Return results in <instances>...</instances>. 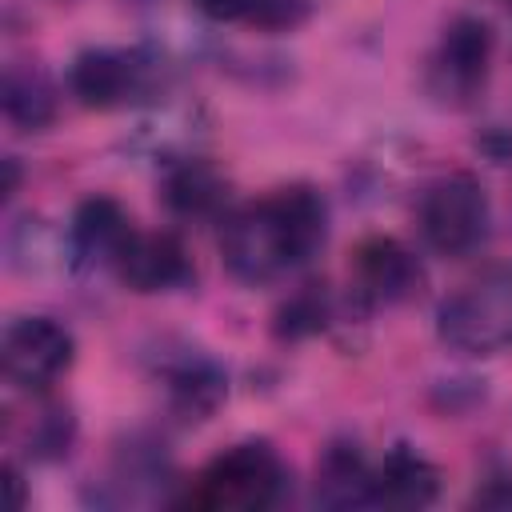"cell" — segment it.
Returning <instances> with one entry per match:
<instances>
[{
    "label": "cell",
    "mask_w": 512,
    "mask_h": 512,
    "mask_svg": "<svg viewBox=\"0 0 512 512\" xmlns=\"http://www.w3.org/2000/svg\"><path fill=\"white\" fill-rule=\"evenodd\" d=\"M76 440V420L64 404H44L36 416H32V428H28V452L32 460H60L68 456Z\"/></svg>",
    "instance_id": "cell-17"
},
{
    "label": "cell",
    "mask_w": 512,
    "mask_h": 512,
    "mask_svg": "<svg viewBox=\"0 0 512 512\" xmlns=\"http://www.w3.org/2000/svg\"><path fill=\"white\" fill-rule=\"evenodd\" d=\"M472 504H480V508H512V472L508 468L488 472L480 480V488L472 492Z\"/></svg>",
    "instance_id": "cell-19"
},
{
    "label": "cell",
    "mask_w": 512,
    "mask_h": 512,
    "mask_svg": "<svg viewBox=\"0 0 512 512\" xmlns=\"http://www.w3.org/2000/svg\"><path fill=\"white\" fill-rule=\"evenodd\" d=\"M492 56H496V36L484 16L464 12V16L448 20V28L440 32V40L424 64L428 96H436L448 108H468L488 84Z\"/></svg>",
    "instance_id": "cell-5"
},
{
    "label": "cell",
    "mask_w": 512,
    "mask_h": 512,
    "mask_svg": "<svg viewBox=\"0 0 512 512\" xmlns=\"http://www.w3.org/2000/svg\"><path fill=\"white\" fill-rule=\"evenodd\" d=\"M316 504L324 508H372V464L348 440L324 448L316 464Z\"/></svg>",
    "instance_id": "cell-14"
},
{
    "label": "cell",
    "mask_w": 512,
    "mask_h": 512,
    "mask_svg": "<svg viewBox=\"0 0 512 512\" xmlns=\"http://www.w3.org/2000/svg\"><path fill=\"white\" fill-rule=\"evenodd\" d=\"M436 336L464 356H500L512 348V268L496 264L448 292L436 308Z\"/></svg>",
    "instance_id": "cell-3"
},
{
    "label": "cell",
    "mask_w": 512,
    "mask_h": 512,
    "mask_svg": "<svg viewBox=\"0 0 512 512\" xmlns=\"http://www.w3.org/2000/svg\"><path fill=\"white\" fill-rule=\"evenodd\" d=\"M0 104H4V120L20 132H40L56 120V88L52 80L36 68V64H8L4 68V92H0Z\"/></svg>",
    "instance_id": "cell-15"
},
{
    "label": "cell",
    "mask_w": 512,
    "mask_h": 512,
    "mask_svg": "<svg viewBox=\"0 0 512 512\" xmlns=\"http://www.w3.org/2000/svg\"><path fill=\"white\" fill-rule=\"evenodd\" d=\"M76 360V336L52 316H16L0 340L4 380L20 392L44 396Z\"/></svg>",
    "instance_id": "cell-6"
},
{
    "label": "cell",
    "mask_w": 512,
    "mask_h": 512,
    "mask_svg": "<svg viewBox=\"0 0 512 512\" xmlns=\"http://www.w3.org/2000/svg\"><path fill=\"white\" fill-rule=\"evenodd\" d=\"M324 320H328V300H324L320 292H300V296H292V300L280 308L276 332H280L284 340H300V336L320 332Z\"/></svg>",
    "instance_id": "cell-18"
},
{
    "label": "cell",
    "mask_w": 512,
    "mask_h": 512,
    "mask_svg": "<svg viewBox=\"0 0 512 512\" xmlns=\"http://www.w3.org/2000/svg\"><path fill=\"white\" fill-rule=\"evenodd\" d=\"M424 288L420 256L396 236H368L356 244L348 264V292L364 312L396 308Z\"/></svg>",
    "instance_id": "cell-7"
},
{
    "label": "cell",
    "mask_w": 512,
    "mask_h": 512,
    "mask_svg": "<svg viewBox=\"0 0 512 512\" xmlns=\"http://www.w3.org/2000/svg\"><path fill=\"white\" fill-rule=\"evenodd\" d=\"M440 496V468L412 444H392L372 464V508H428Z\"/></svg>",
    "instance_id": "cell-11"
},
{
    "label": "cell",
    "mask_w": 512,
    "mask_h": 512,
    "mask_svg": "<svg viewBox=\"0 0 512 512\" xmlns=\"http://www.w3.org/2000/svg\"><path fill=\"white\" fill-rule=\"evenodd\" d=\"M156 64L140 48H84L68 68V92L96 112L136 104L152 92Z\"/></svg>",
    "instance_id": "cell-8"
},
{
    "label": "cell",
    "mask_w": 512,
    "mask_h": 512,
    "mask_svg": "<svg viewBox=\"0 0 512 512\" xmlns=\"http://www.w3.org/2000/svg\"><path fill=\"white\" fill-rule=\"evenodd\" d=\"M136 228L116 196H88L68 220V252L76 268H116Z\"/></svg>",
    "instance_id": "cell-10"
},
{
    "label": "cell",
    "mask_w": 512,
    "mask_h": 512,
    "mask_svg": "<svg viewBox=\"0 0 512 512\" xmlns=\"http://www.w3.org/2000/svg\"><path fill=\"white\" fill-rule=\"evenodd\" d=\"M160 384H164V396H168V408L196 424V420H208L224 396H228V376L220 372L216 360H208L204 352H184V356H172L164 360L160 368Z\"/></svg>",
    "instance_id": "cell-12"
},
{
    "label": "cell",
    "mask_w": 512,
    "mask_h": 512,
    "mask_svg": "<svg viewBox=\"0 0 512 512\" xmlns=\"http://www.w3.org/2000/svg\"><path fill=\"white\" fill-rule=\"evenodd\" d=\"M292 488L288 464L268 440H240L216 452L188 484L184 504L200 512H264Z\"/></svg>",
    "instance_id": "cell-2"
},
{
    "label": "cell",
    "mask_w": 512,
    "mask_h": 512,
    "mask_svg": "<svg viewBox=\"0 0 512 512\" xmlns=\"http://www.w3.org/2000/svg\"><path fill=\"white\" fill-rule=\"evenodd\" d=\"M112 272L120 276L124 288H132L140 296L180 292L196 280L192 252L176 232H136Z\"/></svg>",
    "instance_id": "cell-9"
},
{
    "label": "cell",
    "mask_w": 512,
    "mask_h": 512,
    "mask_svg": "<svg viewBox=\"0 0 512 512\" xmlns=\"http://www.w3.org/2000/svg\"><path fill=\"white\" fill-rule=\"evenodd\" d=\"M160 200L168 204L172 216H184V220H212L224 212L228 204V176L200 160V156H188L180 164H172L164 172V184H160Z\"/></svg>",
    "instance_id": "cell-13"
},
{
    "label": "cell",
    "mask_w": 512,
    "mask_h": 512,
    "mask_svg": "<svg viewBox=\"0 0 512 512\" xmlns=\"http://www.w3.org/2000/svg\"><path fill=\"white\" fill-rule=\"evenodd\" d=\"M416 224L432 252L468 256L492 232V204L484 184L472 172H444L424 184L416 200Z\"/></svg>",
    "instance_id": "cell-4"
},
{
    "label": "cell",
    "mask_w": 512,
    "mask_h": 512,
    "mask_svg": "<svg viewBox=\"0 0 512 512\" xmlns=\"http://www.w3.org/2000/svg\"><path fill=\"white\" fill-rule=\"evenodd\" d=\"M328 236V204L308 184L276 188L232 208L220 224V260L240 284H272L308 264Z\"/></svg>",
    "instance_id": "cell-1"
},
{
    "label": "cell",
    "mask_w": 512,
    "mask_h": 512,
    "mask_svg": "<svg viewBox=\"0 0 512 512\" xmlns=\"http://www.w3.org/2000/svg\"><path fill=\"white\" fill-rule=\"evenodd\" d=\"M216 24H244L260 32L300 28L312 12V0H192Z\"/></svg>",
    "instance_id": "cell-16"
}]
</instances>
